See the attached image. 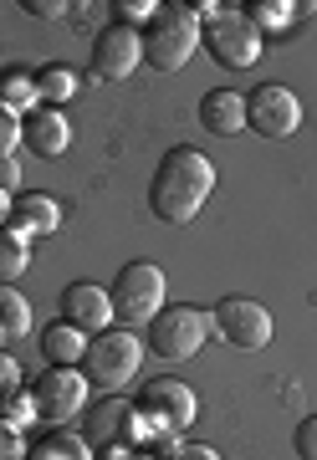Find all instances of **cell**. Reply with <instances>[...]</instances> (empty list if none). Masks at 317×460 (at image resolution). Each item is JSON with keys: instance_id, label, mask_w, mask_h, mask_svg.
Here are the masks:
<instances>
[{"instance_id": "2e32d148", "label": "cell", "mask_w": 317, "mask_h": 460, "mask_svg": "<svg viewBox=\"0 0 317 460\" xmlns=\"http://www.w3.org/2000/svg\"><path fill=\"white\" fill-rule=\"evenodd\" d=\"M200 128L210 138H235V133L246 128V93H235V87H210L200 98Z\"/></svg>"}, {"instance_id": "30bf717a", "label": "cell", "mask_w": 317, "mask_h": 460, "mask_svg": "<svg viewBox=\"0 0 317 460\" xmlns=\"http://www.w3.org/2000/svg\"><path fill=\"white\" fill-rule=\"evenodd\" d=\"M246 128L256 138H292L302 128V98L286 83H261L246 93Z\"/></svg>"}, {"instance_id": "cb8c5ba5", "label": "cell", "mask_w": 317, "mask_h": 460, "mask_svg": "<svg viewBox=\"0 0 317 460\" xmlns=\"http://www.w3.org/2000/svg\"><path fill=\"white\" fill-rule=\"evenodd\" d=\"M0 420H5V425H16L21 435H26V429H31L36 420H41V414H36L31 389H21V394H11V399H5V404H0Z\"/></svg>"}, {"instance_id": "7c38bea8", "label": "cell", "mask_w": 317, "mask_h": 460, "mask_svg": "<svg viewBox=\"0 0 317 460\" xmlns=\"http://www.w3.org/2000/svg\"><path fill=\"white\" fill-rule=\"evenodd\" d=\"M138 62H144V36H138L134 26L108 21V26L92 36V62H87V77H92V83H123V77H134Z\"/></svg>"}, {"instance_id": "7402d4cb", "label": "cell", "mask_w": 317, "mask_h": 460, "mask_svg": "<svg viewBox=\"0 0 317 460\" xmlns=\"http://www.w3.org/2000/svg\"><path fill=\"white\" fill-rule=\"evenodd\" d=\"M26 266H31V241L21 235V230H0V281L11 287L16 277H26Z\"/></svg>"}, {"instance_id": "d4e9b609", "label": "cell", "mask_w": 317, "mask_h": 460, "mask_svg": "<svg viewBox=\"0 0 317 460\" xmlns=\"http://www.w3.org/2000/svg\"><path fill=\"white\" fill-rule=\"evenodd\" d=\"M154 11H159V0H113V21L118 26H134V31L149 26Z\"/></svg>"}, {"instance_id": "5bb4252c", "label": "cell", "mask_w": 317, "mask_h": 460, "mask_svg": "<svg viewBox=\"0 0 317 460\" xmlns=\"http://www.w3.org/2000/svg\"><path fill=\"white\" fill-rule=\"evenodd\" d=\"M21 144L31 148L36 159H62L72 148V123L62 108H36L31 118H21Z\"/></svg>"}, {"instance_id": "4fadbf2b", "label": "cell", "mask_w": 317, "mask_h": 460, "mask_svg": "<svg viewBox=\"0 0 317 460\" xmlns=\"http://www.w3.org/2000/svg\"><path fill=\"white\" fill-rule=\"evenodd\" d=\"M62 323H72L87 338L108 332L113 328V292L98 287V281H72L67 292H62Z\"/></svg>"}, {"instance_id": "9c48e42d", "label": "cell", "mask_w": 317, "mask_h": 460, "mask_svg": "<svg viewBox=\"0 0 317 460\" xmlns=\"http://www.w3.org/2000/svg\"><path fill=\"white\" fill-rule=\"evenodd\" d=\"M210 328H216L220 343L241 348V353H256V348L271 343V313L256 302V296H220L210 307Z\"/></svg>"}, {"instance_id": "9a60e30c", "label": "cell", "mask_w": 317, "mask_h": 460, "mask_svg": "<svg viewBox=\"0 0 317 460\" xmlns=\"http://www.w3.org/2000/svg\"><path fill=\"white\" fill-rule=\"evenodd\" d=\"M11 230H21L26 241L57 235V230H62V199L41 195V190H21V195L11 199Z\"/></svg>"}, {"instance_id": "836d02e7", "label": "cell", "mask_w": 317, "mask_h": 460, "mask_svg": "<svg viewBox=\"0 0 317 460\" xmlns=\"http://www.w3.org/2000/svg\"><path fill=\"white\" fill-rule=\"evenodd\" d=\"M11 199H16V195H5V190H0V230L11 226Z\"/></svg>"}, {"instance_id": "44dd1931", "label": "cell", "mask_w": 317, "mask_h": 460, "mask_svg": "<svg viewBox=\"0 0 317 460\" xmlns=\"http://www.w3.org/2000/svg\"><path fill=\"white\" fill-rule=\"evenodd\" d=\"M0 102H5L16 118H31L36 108H41V98H36V72L5 66V72H0Z\"/></svg>"}, {"instance_id": "6da1fadb", "label": "cell", "mask_w": 317, "mask_h": 460, "mask_svg": "<svg viewBox=\"0 0 317 460\" xmlns=\"http://www.w3.org/2000/svg\"><path fill=\"white\" fill-rule=\"evenodd\" d=\"M210 195H216V159L195 144H174L149 180V210L164 226H189Z\"/></svg>"}, {"instance_id": "d6986e66", "label": "cell", "mask_w": 317, "mask_h": 460, "mask_svg": "<svg viewBox=\"0 0 317 460\" xmlns=\"http://www.w3.org/2000/svg\"><path fill=\"white\" fill-rule=\"evenodd\" d=\"M26 460H92V445L83 440V429H47L36 445H26Z\"/></svg>"}, {"instance_id": "4316f807", "label": "cell", "mask_w": 317, "mask_h": 460, "mask_svg": "<svg viewBox=\"0 0 317 460\" xmlns=\"http://www.w3.org/2000/svg\"><path fill=\"white\" fill-rule=\"evenodd\" d=\"M21 389H26V378H21V363L11 358L5 348H0V404H5L11 394H21Z\"/></svg>"}, {"instance_id": "8fae6325", "label": "cell", "mask_w": 317, "mask_h": 460, "mask_svg": "<svg viewBox=\"0 0 317 460\" xmlns=\"http://www.w3.org/2000/svg\"><path fill=\"white\" fill-rule=\"evenodd\" d=\"M83 440L92 450H108V445H128L134 450L144 440V414L138 404H128L123 394H102L98 404L83 410Z\"/></svg>"}, {"instance_id": "277c9868", "label": "cell", "mask_w": 317, "mask_h": 460, "mask_svg": "<svg viewBox=\"0 0 317 460\" xmlns=\"http://www.w3.org/2000/svg\"><path fill=\"white\" fill-rule=\"evenodd\" d=\"M138 36H144V62H149L154 72H180V66L200 51V21L189 16L180 0H174V5H159L154 21Z\"/></svg>"}, {"instance_id": "f546056e", "label": "cell", "mask_w": 317, "mask_h": 460, "mask_svg": "<svg viewBox=\"0 0 317 460\" xmlns=\"http://www.w3.org/2000/svg\"><path fill=\"white\" fill-rule=\"evenodd\" d=\"M21 11H26V16H36V21H62L72 5H67V0H21Z\"/></svg>"}, {"instance_id": "52a82bcc", "label": "cell", "mask_w": 317, "mask_h": 460, "mask_svg": "<svg viewBox=\"0 0 317 460\" xmlns=\"http://www.w3.org/2000/svg\"><path fill=\"white\" fill-rule=\"evenodd\" d=\"M138 414H144V440H169L200 420V399L184 378H149L138 394Z\"/></svg>"}, {"instance_id": "ba28073f", "label": "cell", "mask_w": 317, "mask_h": 460, "mask_svg": "<svg viewBox=\"0 0 317 460\" xmlns=\"http://www.w3.org/2000/svg\"><path fill=\"white\" fill-rule=\"evenodd\" d=\"M26 389H31V399H36L41 425H47V429H67V425L83 420L87 389H92V384H87L83 368H41Z\"/></svg>"}, {"instance_id": "7a4b0ae2", "label": "cell", "mask_w": 317, "mask_h": 460, "mask_svg": "<svg viewBox=\"0 0 317 460\" xmlns=\"http://www.w3.org/2000/svg\"><path fill=\"white\" fill-rule=\"evenodd\" d=\"M144 338H138L134 328H108L98 332V338H87V353H83V374L92 389H102V394H123L128 384L138 378V368H144Z\"/></svg>"}, {"instance_id": "e575fe53", "label": "cell", "mask_w": 317, "mask_h": 460, "mask_svg": "<svg viewBox=\"0 0 317 460\" xmlns=\"http://www.w3.org/2000/svg\"><path fill=\"white\" fill-rule=\"evenodd\" d=\"M134 460H159V456H144V450H134Z\"/></svg>"}, {"instance_id": "ffe728a7", "label": "cell", "mask_w": 317, "mask_h": 460, "mask_svg": "<svg viewBox=\"0 0 317 460\" xmlns=\"http://www.w3.org/2000/svg\"><path fill=\"white\" fill-rule=\"evenodd\" d=\"M77 93H83V77H77L72 66H62V62L36 66V98H41V108H62V102H72Z\"/></svg>"}, {"instance_id": "d590c367", "label": "cell", "mask_w": 317, "mask_h": 460, "mask_svg": "<svg viewBox=\"0 0 317 460\" xmlns=\"http://www.w3.org/2000/svg\"><path fill=\"white\" fill-rule=\"evenodd\" d=\"M5 343H11V332H5V328H0V348H5Z\"/></svg>"}, {"instance_id": "5b68a950", "label": "cell", "mask_w": 317, "mask_h": 460, "mask_svg": "<svg viewBox=\"0 0 317 460\" xmlns=\"http://www.w3.org/2000/svg\"><path fill=\"white\" fill-rule=\"evenodd\" d=\"M200 47L216 57V66H225V72H246V66L261 62L267 36L251 26L241 5H220L216 16L200 26Z\"/></svg>"}, {"instance_id": "ac0fdd59", "label": "cell", "mask_w": 317, "mask_h": 460, "mask_svg": "<svg viewBox=\"0 0 317 460\" xmlns=\"http://www.w3.org/2000/svg\"><path fill=\"white\" fill-rule=\"evenodd\" d=\"M83 353H87V332H77L72 323L41 328V358H47V368H83Z\"/></svg>"}, {"instance_id": "8992f818", "label": "cell", "mask_w": 317, "mask_h": 460, "mask_svg": "<svg viewBox=\"0 0 317 460\" xmlns=\"http://www.w3.org/2000/svg\"><path fill=\"white\" fill-rule=\"evenodd\" d=\"M108 292H113L118 328H149L154 317H159V307H164V296H169V277L154 261H128Z\"/></svg>"}, {"instance_id": "83f0119b", "label": "cell", "mask_w": 317, "mask_h": 460, "mask_svg": "<svg viewBox=\"0 0 317 460\" xmlns=\"http://www.w3.org/2000/svg\"><path fill=\"white\" fill-rule=\"evenodd\" d=\"M16 148H21V118L0 102V159H11Z\"/></svg>"}, {"instance_id": "4dcf8cb0", "label": "cell", "mask_w": 317, "mask_h": 460, "mask_svg": "<svg viewBox=\"0 0 317 460\" xmlns=\"http://www.w3.org/2000/svg\"><path fill=\"white\" fill-rule=\"evenodd\" d=\"M0 190H5V195H21V159L16 154L0 159Z\"/></svg>"}, {"instance_id": "484cf974", "label": "cell", "mask_w": 317, "mask_h": 460, "mask_svg": "<svg viewBox=\"0 0 317 460\" xmlns=\"http://www.w3.org/2000/svg\"><path fill=\"white\" fill-rule=\"evenodd\" d=\"M292 450H297V460H317V414H302V420H297Z\"/></svg>"}, {"instance_id": "603a6c76", "label": "cell", "mask_w": 317, "mask_h": 460, "mask_svg": "<svg viewBox=\"0 0 317 460\" xmlns=\"http://www.w3.org/2000/svg\"><path fill=\"white\" fill-rule=\"evenodd\" d=\"M0 328L11 332V338H26L31 332V302L16 287H5V281H0Z\"/></svg>"}, {"instance_id": "f1b7e54d", "label": "cell", "mask_w": 317, "mask_h": 460, "mask_svg": "<svg viewBox=\"0 0 317 460\" xmlns=\"http://www.w3.org/2000/svg\"><path fill=\"white\" fill-rule=\"evenodd\" d=\"M0 460H26V435L0 420Z\"/></svg>"}, {"instance_id": "d6a6232c", "label": "cell", "mask_w": 317, "mask_h": 460, "mask_svg": "<svg viewBox=\"0 0 317 460\" xmlns=\"http://www.w3.org/2000/svg\"><path fill=\"white\" fill-rule=\"evenodd\" d=\"M92 460H134L128 445H108V450H92Z\"/></svg>"}, {"instance_id": "1f68e13d", "label": "cell", "mask_w": 317, "mask_h": 460, "mask_svg": "<svg viewBox=\"0 0 317 460\" xmlns=\"http://www.w3.org/2000/svg\"><path fill=\"white\" fill-rule=\"evenodd\" d=\"M169 460H220V450L216 445H174Z\"/></svg>"}, {"instance_id": "3957f363", "label": "cell", "mask_w": 317, "mask_h": 460, "mask_svg": "<svg viewBox=\"0 0 317 460\" xmlns=\"http://www.w3.org/2000/svg\"><path fill=\"white\" fill-rule=\"evenodd\" d=\"M210 338H216V328H210V313L189 307V302H164V307H159V317L144 328V348H149L154 358H164V363L195 358V353H200Z\"/></svg>"}, {"instance_id": "e0dca14e", "label": "cell", "mask_w": 317, "mask_h": 460, "mask_svg": "<svg viewBox=\"0 0 317 460\" xmlns=\"http://www.w3.org/2000/svg\"><path fill=\"white\" fill-rule=\"evenodd\" d=\"M241 11H246V21L261 36H282V31H292L302 16H313L317 5L313 0H246Z\"/></svg>"}]
</instances>
